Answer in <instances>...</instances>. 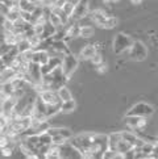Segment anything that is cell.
Listing matches in <instances>:
<instances>
[{
  "label": "cell",
  "mask_w": 158,
  "mask_h": 159,
  "mask_svg": "<svg viewBox=\"0 0 158 159\" xmlns=\"http://www.w3.org/2000/svg\"><path fill=\"white\" fill-rule=\"evenodd\" d=\"M133 39L124 34V33H117V34L115 36L114 38V52L116 54H123V53H129V49H131V46L133 45Z\"/></svg>",
  "instance_id": "6da1fadb"
},
{
  "label": "cell",
  "mask_w": 158,
  "mask_h": 159,
  "mask_svg": "<svg viewBox=\"0 0 158 159\" xmlns=\"http://www.w3.org/2000/svg\"><path fill=\"white\" fill-rule=\"evenodd\" d=\"M46 109L48 104L41 99V96L38 95V98L35 101V109H33V117L40 118V120H48L46 117Z\"/></svg>",
  "instance_id": "ba28073f"
},
{
  "label": "cell",
  "mask_w": 158,
  "mask_h": 159,
  "mask_svg": "<svg viewBox=\"0 0 158 159\" xmlns=\"http://www.w3.org/2000/svg\"><path fill=\"white\" fill-rule=\"evenodd\" d=\"M75 107H77V104H75L74 99H71L69 101H62L61 103V112H72L75 109Z\"/></svg>",
  "instance_id": "d6986e66"
},
{
  "label": "cell",
  "mask_w": 158,
  "mask_h": 159,
  "mask_svg": "<svg viewBox=\"0 0 158 159\" xmlns=\"http://www.w3.org/2000/svg\"><path fill=\"white\" fill-rule=\"evenodd\" d=\"M62 9H63V12H65L67 16H70V17H71V16H72V13H74L75 5L72 4V3H70L69 0H67V2L65 3V5H63V8H62Z\"/></svg>",
  "instance_id": "484cf974"
},
{
  "label": "cell",
  "mask_w": 158,
  "mask_h": 159,
  "mask_svg": "<svg viewBox=\"0 0 158 159\" xmlns=\"http://www.w3.org/2000/svg\"><path fill=\"white\" fill-rule=\"evenodd\" d=\"M57 93H58V96H59V100H61V103L62 101H69V100H71L72 99V95H71V92H70V89L67 88V87H61L58 91H57Z\"/></svg>",
  "instance_id": "ac0fdd59"
},
{
  "label": "cell",
  "mask_w": 158,
  "mask_h": 159,
  "mask_svg": "<svg viewBox=\"0 0 158 159\" xmlns=\"http://www.w3.org/2000/svg\"><path fill=\"white\" fill-rule=\"evenodd\" d=\"M88 11H90V0H81V2L75 5L74 13L71 16V20L78 21L83 17H86L88 15Z\"/></svg>",
  "instance_id": "52a82bcc"
},
{
  "label": "cell",
  "mask_w": 158,
  "mask_h": 159,
  "mask_svg": "<svg viewBox=\"0 0 158 159\" xmlns=\"http://www.w3.org/2000/svg\"><path fill=\"white\" fill-rule=\"evenodd\" d=\"M105 16H107V15H105L101 9H96V11H94V12H91V20L95 22V24H98V22H99L100 20H103Z\"/></svg>",
  "instance_id": "603a6c76"
},
{
  "label": "cell",
  "mask_w": 158,
  "mask_h": 159,
  "mask_svg": "<svg viewBox=\"0 0 158 159\" xmlns=\"http://www.w3.org/2000/svg\"><path fill=\"white\" fill-rule=\"evenodd\" d=\"M124 121H125L127 126H129L133 130H138V132H141V130L146 126V124H148V121H146V117L133 116V115H127L125 120H124Z\"/></svg>",
  "instance_id": "8992f818"
},
{
  "label": "cell",
  "mask_w": 158,
  "mask_h": 159,
  "mask_svg": "<svg viewBox=\"0 0 158 159\" xmlns=\"http://www.w3.org/2000/svg\"><path fill=\"white\" fill-rule=\"evenodd\" d=\"M98 71H99V72H104V71H107V66H104L103 63L99 65V66H98Z\"/></svg>",
  "instance_id": "4dcf8cb0"
},
{
  "label": "cell",
  "mask_w": 158,
  "mask_h": 159,
  "mask_svg": "<svg viewBox=\"0 0 158 159\" xmlns=\"http://www.w3.org/2000/svg\"><path fill=\"white\" fill-rule=\"evenodd\" d=\"M49 21L52 22V24H53L55 28H57V29H58V28H61L62 25H63V24H62L61 17L58 16V13H55L54 11H52V12L49 13Z\"/></svg>",
  "instance_id": "44dd1931"
},
{
  "label": "cell",
  "mask_w": 158,
  "mask_h": 159,
  "mask_svg": "<svg viewBox=\"0 0 158 159\" xmlns=\"http://www.w3.org/2000/svg\"><path fill=\"white\" fill-rule=\"evenodd\" d=\"M17 76H19L17 71H16L15 69H12L11 66L2 67V72H0V78H2V84H3V83L12 82L13 79H16Z\"/></svg>",
  "instance_id": "30bf717a"
},
{
  "label": "cell",
  "mask_w": 158,
  "mask_h": 159,
  "mask_svg": "<svg viewBox=\"0 0 158 159\" xmlns=\"http://www.w3.org/2000/svg\"><path fill=\"white\" fill-rule=\"evenodd\" d=\"M38 5L32 2V0H20V11H26V12L33 13Z\"/></svg>",
  "instance_id": "2e32d148"
},
{
  "label": "cell",
  "mask_w": 158,
  "mask_h": 159,
  "mask_svg": "<svg viewBox=\"0 0 158 159\" xmlns=\"http://www.w3.org/2000/svg\"><path fill=\"white\" fill-rule=\"evenodd\" d=\"M53 71V69L49 66V63H45V65H41V72H42V76L44 75H48Z\"/></svg>",
  "instance_id": "f1b7e54d"
},
{
  "label": "cell",
  "mask_w": 158,
  "mask_h": 159,
  "mask_svg": "<svg viewBox=\"0 0 158 159\" xmlns=\"http://www.w3.org/2000/svg\"><path fill=\"white\" fill-rule=\"evenodd\" d=\"M67 30H66V37L67 38H77L81 37V26L78 24H71V25H66Z\"/></svg>",
  "instance_id": "9a60e30c"
},
{
  "label": "cell",
  "mask_w": 158,
  "mask_h": 159,
  "mask_svg": "<svg viewBox=\"0 0 158 159\" xmlns=\"http://www.w3.org/2000/svg\"><path fill=\"white\" fill-rule=\"evenodd\" d=\"M49 59H50V54L48 53V50L37 49V50H35L32 62H36V63H40V65H45L49 62Z\"/></svg>",
  "instance_id": "8fae6325"
},
{
  "label": "cell",
  "mask_w": 158,
  "mask_h": 159,
  "mask_svg": "<svg viewBox=\"0 0 158 159\" xmlns=\"http://www.w3.org/2000/svg\"><path fill=\"white\" fill-rule=\"evenodd\" d=\"M79 65V61L77 57H74L71 53L69 54H65L63 57H62V70H63L65 75L67 78H70L72 74H74V71L77 70V67Z\"/></svg>",
  "instance_id": "7a4b0ae2"
},
{
  "label": "cell",
  "mask_w": 158,
  "mask_h": 159,
  "mask_svg": "<svg viewBox=\"0 0 158 159\" xmlns=\"http://www.w3.org/2000/svg\"><path fill=\"white\" fill-rule=\"evenodd\" d=\"M96 53H98V50H96V46H95V45H86V46L81 50V58L90 61Z\"/></svg>",
  "instance_id": "5bb4252c"
},
{
  "label": "cell",
  "mask_w": 158,
  "mask_h": 159,
  "mask_svg": "<svg viewBox=\"0 0 158 159\" xmlns=\"http://www.w3.org/2000/svg\"><path fill=\"white\" fill-rule=\"evenodd\" d=\"M90 62H91L92 65H95V66H99V65H101L103 63V58H101V55H100V53H96L91 59H90Z\"/></svg>",
  "instance_id": "83f0119b"
},
{
  "label": "cell",
  "mask_w": 158,
  "mask_h": 159,
  "mask_svg": "<svg viewBox=\"0 0 158 159\" xmlns=\"http://www.w3.org/2000/svg\"><path fill=\"white\" fill-rule=\"evenodd\" d=\"M123 139V134L121 133H112L109 134V149L112 150H117L118 145Z\"/></svg>",
  "instance_id": "e0dca14e"
},
{
  "label": "cell",
  "mask_w": 158,
  "mask_h": 159,
  "mask_svg": "<svg viewBox=\"0 0 158 159\" xmlns=\"http://www.w3.org/2000/svg\"><path fill=\"white\" fill-rule=\"evenodd\" d=\"M131 3L133 5H140L141 3H142V0H131Z\"/></svg>",
  "instance_id": "1f68e13d"
},
{
  "label": "cell",
  "mask_w": 158,
  "mask_h": 159,
  "mask_svg": "<svg viewBox=\"0 0 158 159\" xmlns=\"http://www.w3.org/2000/svg\"><path fill=\"white\" fill-rule=\"evenodd\" d=\"M41 96V99L45 101L46 104H61V100H59V96L57 93V91H53V89H44L38 93Z\"/></svg>",
  "instance_id": "9c48e42d"
},
{
  "label": "cell",
  "mask_w": 158,
  "mask_h": 159,
  "mask_svg": "<svg viewBox=\"0 0 158 159\" xmlns=\"http://www.w3.org/2000/svg\"><path fill=\"white\" fill-rule=\"evenodd\" d=\"M154 113V108L150 104L146 103H138L136 105H133L131 109L128 111L127 115H133V116H141V117H150Z\"/></svg>",
  "instance_id": "5b68a950"
},
{
  "label": "cell",
  "mask_w": 158,
  "mask_h": 159,
  "mask_svg": "<svg viewBox=\"0 0 158 159\" xmlns=\"http://www.w3.org/2000/svg\"><path fill=\"white\" fill-rule=\"evenodd\" d=\"M94 33H95V29L91 25H83V26H81V37L90 38V37L94 36Z\"/></svg>",
  "instance_id": "ffe728a7"
},
{
  "label": "cell",
  "mask_w": 158,
  "mask_h": 159,
  "mask_svg": "<svg viewBox=\"0 0 158 159\" xmlns=\"http://www.w3.org/2000/svg\"><path fill=\"white\" fill-rule=\"evenodd\" d=\"M59 155L61 158H84L82 151L69 141L59 145Z\"/></svg>",
  "instance_id": "277c9868"
},
{
  "label": "cell",
  "mask_w": 158,
  "mask_h": 159,
  "mask_svg": "<svg viewBox=\"0 0 158 159\" xmlns=\"http://www.w3.org/2000/svg\"><path fill=\"white\" fill-rule=\"evenodd\" d=\"M16 46H17L20 53H25V52H28V50L32 49V45H30V42H29V39L28 38H22L21 41L16 45Z\"/></svg>",
  "instance_id": "7402d4cb"
},
{
  "label": "cell",
  "mask_w": 158,
  "mask_h": 159,
  "mask_svg": "<svg viewBox=\"0 0 158 159\" xmlns=\"http://www.w3.org/2000/svg\"><path fill=\"white\" fill-rule=\"evenodd\" d=\"M20 13H21V11L20 9H11L9 11V13L7 15V19L8 20H11L12 22H16L17 20H20Z\"/></svg>",
  "instance_id": "d4e9b609"
},
{
  "label": "cell",
  "mask_w": 158,
  "mask_h": 159,
  "mask_svg": "<svg viewBox=\"0 0 158 159\" xmlns=\"http://www.w3.org/2000/svg\"><path fill=\"white\" fill-rule=\"evenodd\" d=\"M67 141H70V139H67L66 137H63V135H61V134L54 135L53 137V143H55V145H63Z\"/></svg>",
  "instance_id": "4316f807"
},
{
  "label": "cell",
  "mask_w": 158,
  "mask_h": 159,
  "mask_svg": "<svg viewBox=\"0 0 158 159\" xmlns=\"http://www.w3.org/2000/svg\"><path fill=\"white\" fill-rule=\"evenodd\" d=\"M49 2H50V3H52V4L54 5V4H55V2H57V0H49Z\"/></svg>",
  "instance_id": "d6a6232c"
},
{
  "label": "cell",
  "mask_w": 158,
  "mask_h": 159,
  "mask_svg": "<svg viewBox=\"0 0 158 159\" xmlns=\"http://www.w3.org/2000/svg\"><path fill=\"white\" fill-rule=\"evenodd\" d=\"M129 58L132 61H144L146 57H148V49H146L145 45L141 41H134L133 45L129 49Z\"/></svg>",
  "instance_id": "3957f363"
},
{
  "label": "cell",
  "mask_w": 158,
  "mask_h": 159,
  "mask_svg": "<svg viewBox=\"0 0 158 159\" xmlns=\"http://www.w3.org/2000/svg\"><path fill=\"white\" fill-rule=\"evenodd\" d=\"M48 133L50 134V135H58V134H61V135H63V137H66L67 139H70L71 137H72V133H71V130L70 129H67V128H52L50 126L49 129H48Z\"/></svg>",
  "instance_id": "7c38bea8"
},
{
  "label": "cell",
  "mask_w": 158,
  "mask_h": 159,
  "mask_svg": "<svg viewBox=\"0 0 158 159\" xmlns=\"http://www.w3.org/2000/svg\"><path fill=\"white\" fill-rule=\"evenodd\" d=\"M0 8H2V16H3V17H7V15L9 13L11 8L8 7V5H5L4 3H2V4H0Z\"/></svg>",
  "instance_id": "f546056e"
},
{
  "label": "cell",
  "mask_w": 158,
  "mask_h": 159,
  "mask_svg": "<svg viewBox=\"0 0 158 159\" xmlns=\"http://www.w3.org/2000/svg\"><path fill=\"white\" fill-rule=\"evenodd\" d=\"M48 63L53 70L57 69V67H61L62 66V57H50Z\"/></svg>",
  "instance_id": "cb8c5ba5"
},
{
  "label": "cell",
  "mask_w": 158,
  "mask_h": 159,
  "mask_svg": "<svg viewBox=\"0 0 158 159\" xmlns=\"http://www.w3.org/2000/svg\"><path fill=\"white\" fill-rule=\"evenodd\" d=\"M117 24V20L115 17H112V16H108L107 15L103 20H100L98 22V26L99 28H103V29H112V28H115Z\"/></svg>",
  "instance_id": "4fadbf2b"
}]
</instances>
